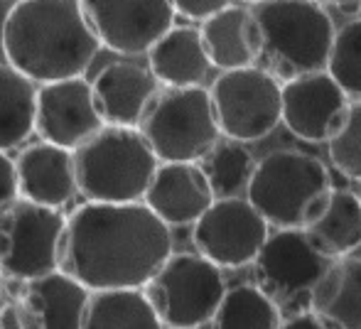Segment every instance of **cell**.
<instances>
[{
    "mask_svg": "<svg viewBox=\"0 0 361 329\" xmlns=\"http://www.w3.org/2000/svg\"><path fill=\"white\" fill-rule=\"evenodd\" d=\"M216 194L200 163H160L143 204L167 226H195Z\"/></svg>",
    "mask_w": 361,
    "mask_h": 329,
    "instance_id": "obj_15",
    "label": "cell"
},
{
    "mask_svg": "<svg viewBox=\"0 0 361 329\" xmlns=\"http://www.w3.org/2000/svg\"><path fill=\"white\" fill-rule=\"evenodd\" d=\"M170 256V226L143 201H86L67 216L59 271L91 292L143 290Z\"/></svg>",
    "mask_w": 361,
    "mask_h": 329,
    "instance_id": "obj_1",
    "label": "cell"
},
{
    "mask_svg": "<svg viewBox=\"0 0 361 329\" xmlns=\"http://www.w3.org/2000/svg\"><path fill=\"white\" fill-rule=\"evenodd\" d=\"M3 280H5V275H3V271H0V300H3Z\"/></svg>",
    "mask_w": 361,
    "mask_h": 329,
    "instance_id": "obj_35",
    "label": "cell"
},
{
    "mask_svg": "<svg viewBox=\"0 0 361 329\" xmlns=\"http://www.w3.org/2000/svg\"><path fill=\"white\" fill-rule=\"evenodd\" d=\"M307 300L310 312L329 329H361V258L332 261Z\"/></svg>",
    "mask_w": 361,
    "mask_h": 329,
    "instance_id": "obj_21",
    "label": "cell"
},
{
    "mask_svg": "<svg viewBox=\"0 0 361 329\" xmlns=\"http://www.w3.org/2000/svg\"><path fill=\"white\" fill-rule=\"evenodd\" d=\"M359 197H361V194H359Z\"/></svg>",
    "mask_w": 361,
    "mask_h": 329,
    "instance_id": "obj_36",
    "label": "cell"
},
{
    "mask_svg": "<svg viewBox=\"0 0 361 329\" xmlns=\"http://www.w3.org/2000/svg\"><path fill=\"white\" fill-rule=\"evenodd\" d=\"M167 329H200L214 322L226 295L221 268L202 253H172L143 287Z\"/></svg>",
    "mask_w": 361,
    "mask_h": 329,
    "instance_id": "obj_7",
    "label": "cell"
},
{
    "mask_svg": "<svg viewBox=\"0 0 361 329\" xmlns=\"http://www.w3.org/2000/svg\"><path fill=\"white\" fill-rule=\"evenodd\" d=\"M20 199L35 201L49 209H62L79 194L74 172V153L52 143H32L15 158Z\"/></svg>",
    "mask_w": 361,
    "mask_h": 329,
    "instance_id": "obj_16",
    "label": "cell"
},
{
    "mask_svg": "<svg viewBox=\"0 0 361 329\" xmlns=\"http://www.w3.org/2000/svg\"><path fill=\"white\" fill-rule=\"evenodd\" d=\"M200 165L209 180L212 190H214L216 199H228V197H241V192H248L258 163L243 143L224 138Z\"/></svg>",
    "mask_w": 361,
    "mask_h": 329,
    "instance_id": "obj_26",
    "label": "cell"
},
{
    "mask_svg": "<svg viewBox=\"0 0 361 329\" xmlns=\"http://www.w3.org/2000/svg\"><path fill=\"white\" fill-rule=\"evenodd\" d=\"M281 307L258 285L226 290L214 317V329H281Z\"/></svg>",
    "mask_w": 361,
    "mask_h": 329,
    "instance_id": "obj_25",
    "label": "cell"
},
{
    "mask_svg": "<svg viewBox=\"0 0 361 329\" xmlns=\"http://www.w3.org/2000/svg\"><path fill=\"white\" fill-rule=\"evenodd\" d=\"M18 199H20V185H18L15 160L0 150V211L8 209Z\"/></svg>",
    "mask_w": 361,
    "mask_h": 329,
    "instance_id": "obj_30",
    "label": "cell"
},
{
    "mask_svg": "<svg viewBox=\"0 0 361 329\" xmlns=\"http://www.w3.org/2000/svg\"><path fill=\"white\" fill-rule=\"evenodd\" d=\"M324 163L300 150H276L256 165L246 199L276 229H307L332 197Z\"/></svg>",
    "mask_w": 361,
    "mask_h": 329,
    "instance_id": "obj_5",
    "label": "cell"
},
{
    "mask_svg": "<svg viewBox=\"0 0 361 329\" xmlns=\"http://www.w3.org/2000/svg\"><path fill=\"white\" fill-rule=\"evenodd\" d=\"M200 32L212 67L221 72L256 67L261 59V27L253 10L243 5H231L214 18L204 20Z\"/></svg>",
    "mask_w": 361,
    "mask_h": 329,
    "instance_id": "obj_19",
    "label": "cell"
},
{
    "mask_svg": "<svg viewBox=\"0 0 361 329\" xmlns=\"http://www.w3.org/2000/svg\"><path fill=\"white\" fill-rule=\"evenodd\" d=\"M305 234L329 261L347 258L361 246V197L349 190H334L327 209L305 229Z\"/></svg>",
    "mask_w": 361,
    "mask_h": 329,
    "instance_id": "obj_22",
    "label": "cell"
},
{
    "mask_svg": "<svg viewBox=\"0 0 361 329\" xmlns=\"http://www.w3.org/2000/svg\"><path fill=\"white\" fill-rule=\"evenodd\" d=\"M91 290L64 271L23 283L18 302L30 329H81Z\"/></svg>",
    "mask_w": 361,
    "mask_h": 329,
    "instance_id": "obj_18",
    "label": "cell"
},
{
    "mask_svg": "<svg viewBox=\"0 0 361 329\" xmlns=\"http://www.w3.org/2000/svg\"><path fill=\"white\" fill-rule=\"evenodd\" d=\"M104 125L106 123L94 99V86L84 77L42 84L37 89L35 133L44 143L74 153Z\"/></svg>",
    "mask_w": 361,
    "mask_h": 329,
    "instance_id": "obj_14",
    "label": "cell"
},
{
    "mask_svg": "<svg viewBox=\"0 0 361 329\" xmlns=\"http://www.w3.org/2000/svg\"><path fill=\"white\" fill-rule=\"evenodd\" d=\"M145 290L91 292L81 329H162Z\"/></svg>",
    "mask_w": 361,
    "mask_h": 329,
    "instance_id": "obj_24",
    "label": "cell"
},
{
    "mask_svg": "<svg viewBox=\"0 0 361 329\" xmlns=\"http://www.w3.org/2000/svg\"><path fill=\"white\" fill-rule=\"evenodd\" d=\"M138 130L160 163H202L221 140V128L204 86L160 89Z\"/></svg>",
    "mask_w": 361,
    "mask_h": 329,
    "instance_id": "obj_6",
    "label": "cell"
},
{
    "mask_svg": "<svg viewBox=\"0 0 361 329\" xmlns=\"http://www.w3.org/2000/svg\"><path fill=\"white\" fill-rule=\"evenodd\" d=\"M0 44L10 67L39 86L84 77L101 49L81 0H18Z\"/></svg>",
    "mask_w": 361,
    "mask_h": 329,
    "instance_id": "obj_2",
    "label": "cell"
},
{
    "mask_svg": "<svg viewBox=\"0 0 361 329\" xmlns=\"http://www.w3.org/2000/svg\"><path fill=\"white\" fill-rule=\"evenodd\" d=\"M0 329H30L18 297L5 302V305H0Z\"/></svg>",
    "mask_w": 361,
    "mask_h": 329,
    "instance_id": "obj_31",
    "label": "cell"
},
{
    "mask_svg": "<svg viewBox=\"0 0 361 329\" xmlns=\"http://www.w3.org/2000/svg\"><path fill=\"white\" fill-rule=\"evenodd\" d=\"M352 99L329 72L283 84V123L305 143H329L342 130Z\"/></svg>",
    "mask_w": 361,
    "mask_h": 329,
    "instance_id": "obj_12",
    "label": "cell"
},
{
    "mask_svg": "<svg viewBox=\"0 0 361 329\" xmlns=\"http://www.w3.org/2000/svg\"><path fill=\"white\" fill-rule=\"evenodd\" d=\"M172 8L182 18L204 23V20L214 18L216 13H221V10L231 8V0H172Z\"/></svg>",
    "mask_w": 361,
    "mask_h": 329,
    "instance_id": "obj_29",
    "label": "cell"
},
{
    "mask_svg": "<svg viewBox=\"0 0 361 329\" xmlns=\"http://www.w3.org/2000/svg\"><path fill=\"white\" fill-rule=\"evenodd\" d=\"M261 27V67L278 82L327 72L337 27L314 0H268L253 8Z\"/></svg>",
    "mask_w": 361,
    "mask_h": 329,
    "instance_id": "obj_3",
    "label": "cell"
},
{
    "mask_svg": "<svg viewBox=\"0 0 361 329\" xmlns=\"http://www.w3.org/2000/svg\"><path fill=\"white\" fill-rule=\"evenodd\" d=\"M101 47L138 57L147 54L172 27V0H81Z\"/></svg>",
    "mask_w": 361,
    "mask_h": 329,
    "instance_id": "obj_11",
    "label": "cell"
},
{
    "mask_svg": "<svg viewBox=\"0 0 361 329\" xmlns=\"http://www.w3.org/2000/svg\"><path fill=\"white\" fill-rule=\"evenodd\" d=\"M281 329H329L319 317H314L312 312H300V315L290 317L288 322H283Z\"/></svg>",
    "mask_w": 361,
    "mask_h": 329,
    "instance_id": "obj_32",
    "label": "cell"
},
{
    "mask_svg": "<svg viewBox=\"0 0 361 329\" xmlns=\"http://www.w3.org/2000/svg\"><path fill=\"white\" fill-rule=\"evenodd\" d=\"M67 216L59 209L18 199L0 211V271L27 283L59 271Z\"/></svg>",
    "mask_w": 361,
    "mask_h": 329,
    "instance_id": "obj_9",
    "label": "cell"
},
{
    "mask_svg": "<svg viewBox=\"0 0 361 329\" xmlns=\"http://www.w3.org/2000/svg\"><path fill=\"white\" fill-rule=\"evenodd\" d=\"M268 236V221L243 197L216 199L192 229L197 253L219 268H243L256 263Z\"/></svg>",
    "mask_w": 361,
    "mask_h": 329,
    "instance_id": "obj_10",
    "label": "cell"
},
{
    "mask_svg": "<svg viewBox=\"0 0 361 329\" xmlns=\"http://www.w3.org/2000/svg\"><path fill=\"white\" fill-rule=\"evenodd\" d=\"M327 72L349 99L361 101V18L337 30Z\"/></svg>",
    "mask_w": 361,
    "mask_h": 329,
    "instance_id": "obj_27",
    "label": "cell"
},
{
    "mask_svg": "<svg viewBox=\"0 0 361 329\" xmlns=\"http://www.w3.org/2000/svg\"><path fill=\"white\" fill-rule=\"evenodd\" d=\"M329 266L332 261L312 246L305 229H278L256 258V275L273 300H298L310 297Z\"/></svg>",
    "mask_w": 361,
    "mask_h": 329,
    "instance_id": "obj_13",
    "label": "cell"
},
{
    "mask_svg": "<svg viewBox=\"0 0 361 329\" xmlns=\"http://www.w3.org/2000/svg\"><path fill=\"white\" fill-rule=\"evenodd\" d=\"M327 145L332 165L344 177L361 182V101H352L342 130Z\"/></svg>",
    "mask_w": 361,
    "mask_h": 329,
    "instance_id": "obj_28",
    "label": "cell"
},
{
    "mask_svg": "<svg viewBox=\"0 0 361 329\" xmlns=\"http://www.w3.org/2000/svg\"><path fill=\"white\" fill-rule=\"evenodd\" d=\"M319 5H334L342 13H359L361 10V0H314Z\"/></svg>",
    "mask_w": 361,
    "mask_h": 329,
    "instance_id": "obj_33",
    "label": "cell"
},
{
    "mask_svg": "<svg viewBox=\"0 0 361 329\" xmlns=\"http://www.w3.org/2000/svg\"><path fill=\"white\" fill-rule=\"evenodd\" d=\"M37 89L35 82L13 69L8 62L0 64V150L23 145L35 133L37 118Z\"/></svg>",
    "mask_w": 361,
    "mask_h": 329,
    "instance_id": "obj_23",
    "label": "cell"
},
{
    "mask_svg": "<svg viewBox=\"0 0 361 329\" xmlns=\"http://www.w3.org/2000/svg\"><path fill=\"white\" fill-rule=\"evenodd\" d=\"M241 3H248V5H253V8H256V5H261V3H268V0H241Z\"/></svg>",
    "mask_w": 361,
    "mask_h": 329,
    "instance_id": "obj_34",
    "label": "cell"
},
{
    "mask_svg": "<svg viewBox=\"0 0 361 329\" xmlns=\"http://www.w3.org/2000/svg\"><path fill=\"white\" fill-rule=\"evenodd\" d=\"M147 69L162 89H192L202 86L212 69L200 27L175 25L147 52Z\"/></svg>",
    "mask_w": 361,
    "mask_h": 329,
    "instance_id": "obj_20",
    "label": "cell"
},
{
    "mask_svg": "<svg viewBox=\"0 0 361 329\" xmlns=\"http://www.w3.org/2000/svg\"><path fill=\"white\" fill-rule=\"evenodd\" d=\"M160 160L138 128L104 125L74 150L79 194L101 204L143 201Z\"/></svg>",
    "mask_w": 361,
    "mask_h": 329,
    "instance_id": "obj_4",
    "label": "cell"
},
{
    "mask_svg": "<svg viewBox=\"0 0 361 329\" xmlns=\"http://www.w3.org/2000/svg\"><path fill=\"white\" fill-rule=\"evenodd\" d=\"M221 135L236 143H256L283 120V84L263 67L221 72L209 89Z\"/></svg>",
    "mask_w": 361,
    "mask_h": 329,
    "instance_id": "obj_8",
    "label": "cell"
},
{
    "mask_svg": "<svg viewBox=\"0 0 361 329\" xmlns=\"http://www.w3.org/2000/svg\"><path fill=\"white\" fill-rule=\"evenodd\" d=\"M99 113L106 125L138 128L160 84L147 67L133 62H114L91 82Z\"/></svg>",
    "mask_w": 361,
    "mask_h": 329,
    "instance_id": "obj_17",
    "label": "cell"
}]
</instances>
